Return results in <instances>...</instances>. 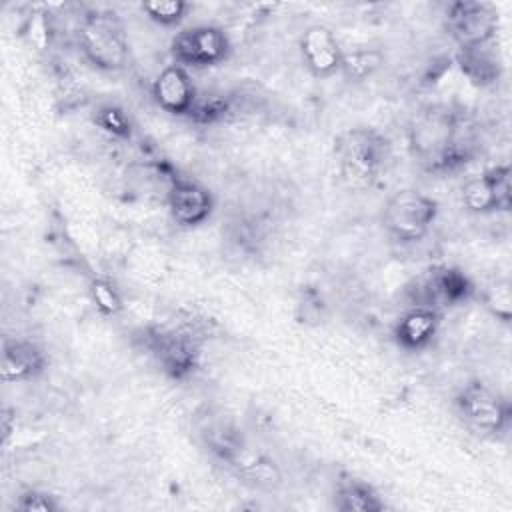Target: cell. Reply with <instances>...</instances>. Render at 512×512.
<instances>
[{
	"mask_svg": "<svg viewBox=\"0 0 512 512\" xmlns=\"http://www.w3.org/2000/svg\"><path fill=\"white\" fill-rule=\"evenodd\" d=\"M410 152L428 174H452L472 158V144L464 136L462 120L434 108L420 114L410 128Z\"/></svg>",
	"mask_w": 512,
	"mask_h": 512,
	"instance_id": "obj_1",
	"label": "cell"
},
{
	"mask_svg": "<svg viewBox=\"0 0 512 512\" xmlns=\"http://www.w3.org/2000/svg\"><path fill=\"white\" fill-rule=\"evenodd\" d=\"M334 154L346 186L366 190L380 178L390 158V142L376 128L354 126L336 138Z\"/></svg>",
	"mask_w": 512,
	"mask_h": 512,
	"instance_id": "obj_2",
	"label": "cell"
},
{
	"mask_svg": "<svg viewBox=\"0 0 512 512\" xmlns=\"http://www.w3.org/2000/svg\"><path fill=\"white\" fill-rule=\"evenodd\" d=\"M78 46L84 58L102 72H118L128 64L130 44L122 18L112 10H88L78 24Z\"/></svg>",
	"mask_w": 512,
	"mask_h": 512,
	"instance_id": "obj_3",
	"label": "cell"
},
{
	"mask_svg": "<svg viewBox=\"0 0 512 512\" xmlns=\"http://www.w3.org/2000/svg\"><path fill=\"white\" fill-rule=\"evenodd\" d=\"M140 340L160 370L176 382L188 380L200 368V340L188 328L150 326L142 330Z\"/></svg>",
	"mask_w": 512,
	"mask_h": 512,
	"instance_id": "obj_4",
	"label": "cell"
},
{
	"mask_svg": "<svg viewBox=\"0 0 512 512\" xmlns=\"http://www.w3.org/2000/svg\"><path fill=\"white\" fill-rule=\"evenodd\" d=\"M438 216V202L416 190L402 188L388 198L382 212V224L388 236L400 244L422 240Z\"/></svg>",
	"mask_w": 512,
	"mask_h": 512,
	"instance_id": "obj_5",
	"label": "cell"
},
{
	"mask_svg": "<svg viewBox=\"0 0 512 512\" xmlns=\"http://www.w3.org/2000/svg\"><path fill=\"white\" fill-rule=\"evenodd\" d=\"M472 280L456 266H432L406 286L410 306H428L434 310L466 304L474 296Z\"/></svg>",
	"mask_w": 512,
	"mask_h": 512,
	"instance_id": "obj_6",
	"label": "cell"
},
{
	"mask_svg": "<svg viewBox=\"0 0 512 512\" xmlns=\"http://www.w3.org/2000/svg\"><path fill=\"white\" fill-rule=\"evenodd\" d=\"M454 406L464 422L484 434H500L508 430L512 420L510 402L480 380L464 384L454 398Z\"/></svg>",
	"mask_w": 512,
	"mask_h": 512,
	"instance_id": "obj_7",
	"label": "cell"
},
{
	"mask_svg": "<svg viewBox=\"0 0 512 512\" xmlns=\"http://www.w3.org/2000/svg\"><path fill=\"white\" fill-rule=\"evenodd\" d=\"M232 42L228 34L214 24H198L180 30L170 42L174 64L188 68H210L228 60Z\"/></svg>",
	"mask_w": 512,
	"mask_h": 512,
	"instance_id": "obj_8",
	"label": "cell"
},
{
	"mask_svg": "<svg viewBox=\"0 0 512 512\" xmlns=\"http://www.w3.org/2000/svg\"><path fill=\"white\" fill-rule=\"evenodd\" d=\"M498 24V10L490 2L458 0L446 10V28L458 50L496 42Z\"/></svg>",
	"mask_w": 512,
	"mask_h": 512,
	"instance_id": "obj_9",
	"label": "cell"
},
{
	"mask_svg": "<svg viewBox=\"0 0 512 512\" xmlns=\"http://www.w3.org/2000/svg\"><path fill=\"white\" fill-rule=\"evenodd\" d=\"M168 212L178 226L194 228L204 224L214 212L212 192L196 180L176 176L164 194Z\"/></svg>",
	"mask_w": 512,
	"mask_h": 512,
	"instance_id": "obj_10",
	"label": "cell"
},
{
	"mask_svg": "<svg viewBox=\"0 0 512 512\" xmlns=\"http://www.w3.org/2000/svg\"><path fill=\"white\" fill-rule=\"evenodd\" d=\"M302 62L306 70L314 78H332L334 74H340L342 66V54L344 48L340 46L336 34L324 26V24H312L308 26L298 42Z\"/></svg>",
	"mask_w": 512,
	"mask_h": 512,
	"instance_id": "obj_11",
	"label": "cell"
},
{
	"mask_svg": "<svg viewBox=\"0 0 512 512\" xmlns=\"http://www.w3.org/2000/svg\"><path fill=\"white\" fill-rule=\"evenodd\" d=\"M48 368L46 350L28 338L4 336L0 376L4 382H30Z\"/></svg>",
	"mask_w": 512,
	"mask_h": 512,
	"instance_id": "obj_12",
	"label": "cell"
},
{
	"mask_svg": "<svg viewBox=\"0 0 512 512\" xmlns=\"http://www.w3.org/2000/svg\"><path fill=\"white\" fill-rule=\"evenodd\" d=\"M198 90L188 74V70L180 64L164 66L154 82H152V98L164 112L172 116H188L192 104L196 102Z\"/></svg>",
	"mask_w": 512,
	"mask_h": 512,
	"instance_id": "obj_13",
	"label": "cell"
},
{
	"mask_svg": "<svg viewBox=\"0 0 512 512\" xmlns=\"http://www.w3.org/2000/svg\"><path fill=\"white\" fill-rule=\"evenodd\" d=\"M440 322V310L428 306H410L394 326V340L408 352L422 350L436 338Z\"/></svg>",
	"mask_w": 512,
	"mask_h": 512,
	"instance_id": "obj_14",
	"label": "cell"
},
{
	"mask_svg": "<svg viewBox=\"0 0 512 512\" xmlns=\"http://www.w3.org/2000/svg\"><path fill=\"white\" fill-rule=\"evenodd\" d=\"M456 62L462 74L476 86H490L502 76V60L496 42L476 48H462L456 54Z\"/></svg>",
	"mask_w": 512,
	"mask_h": 512,
	"instance_id": "obj_15",
	"label": "cell"
},
{
	"mask_svg": "<svg viewBox=\"0 0 512 512\" xmlns=\"http://www.w3.org/2000/svg\"><path fill=\"white\" fill-rule=\"evenodd\" d=\"M334 508L338 512H382L388 504L368 482L348 478L334 492Z\"/></svg>",
	"mask_w": 512,
	"mask_h": 512,
	"instance_id": "obj_16",
	"label": "cell"
},
{
	"mask_svg": "<svg viewBox=\"0 0 512 512\" xmlns=\"http://www.w3.org/2000/svg\"><path fill=\"white\" fill-rule=\"evenodd\" d=\"M232 466L236 468L238 476L262 490H274L280 486L282 482V474L276 466L274 460L266 458V456H246L244 452L232 462Z\"/></svg>",
	"mask_w": 512,
	"mask_h": 512,
	"instance_id": "obj_17",
	"label": "cell"
},
{
	"mask_svg": "<svg viewBox=\"0 0 512 512\" xmlns=\"http://www.w3.org/2000/svg\"><path fill=\"white\" fill-rule=\"evenodd\" d=\"M202 436H204V444L208 446V450L216 458H220L228 464H232L244 452V442H242L240 432L234 426H230L228 422H214V424L206 426Z\"/></svg>",
	"mask_w": 512,
	"mask_h": 512,
	"instance_id": "obj_18",
	"label": "cell"
},
{
	"mask_svg": "<svg viewBox=\"0 0 512 512\" xmlns=\"http://www.w3.org/2000/svg\"><path fill=\"white\" fill-rule=\"evenodd\" d=\"M384 56L376 48H354V50H344L342 54V66L340 74L348 82H364L376 74V70L382 66Z\"/></svg>",
	"mask_w": 512,
	"mask_h": 512,
	"instance_id": "obj_19",
	"label": "cell"
},
{
	"mask_svg": "<svg viewBox=\"0 0 512 512\" xmlns=\"http://www.w3.org/2000/svg\"><path fill=\"white\" fill-rule=\"evenodd\" d=\"M230 108H232V104H230L228 96L214 94V92H208V94L198 92L196 102L192 104L186 118L200 126H212V124L222 122L230 114Z\"/></svg>",
	"mask_w": 512,
	"mask_h": 512,
	"instance_id": "obj_20",
	"label": "cell"
},
{
	"mask_svg": "<svg viewBox=\"0 0 512 512\" xmlns=\"http://www.w3.org/2000/svg\"><path fill=\"white\" fill-rule=\"evenodd\" d=\"M94 124L112 138L130 140L134 134V122L130 114L118 104H100L94 110Z\"/></svg>",
	"mask_w": 512,
	"mask_h": 512,
	"instance_id": "obj_21",
	"label": "cell"
},
{
	"mask_svg": "<svg viewBox=\"0 0 512 512\" xmlns=\"http://www.w3.org/2000/svg\"><path fill=\"white\" fill-rule=\"evenodd\" d=\"M88 294H90V300H92L94 308L104 318H114L124 310L122 294L106 278H92L90 284H88Z\"/></svg>",
	"mask_w": 512,
	"mask_h": 512,
	"instance_id": "obj_22",
	"label": "cell"
},
{
	"mask_svg": "<svg viewBox=\"0 0 512 512\" xmlns=\"http://www.w3.org/2000/svg\"><path fill=\"white\" fill-rule=\"evenodd\" d=\"M462 204L468 212H476V214H488V212H496V202L490 190V184L486 180V176H474L470 178L462 190Z\"/></svg>",
	"mask_w": 512,
	"mask_h": 512,
	"instance_id": "obj_23",
	"label": "cell"
},
{
	"mask_svg": "<svg viewBox=\"0 0 512 512\" xmlns=\"http://www.w3.org/2000/svg\"><path fill=\"white\" fill-rule=\"evenodd\" d=\"M140 8L152 22L160 26H176L188 14L190 4L184 0H146Z\"/></svg>",
	"mask_w": 512,
	"mask_h": 512,
	"instance_id": "obj_24",
	"label": "cell"
},
{
	"mask_svg": "<svg viewBox=\"0 0 512 512\" xmlns=\"http://www.w3.org/2000/svg\"><path fill=\"white\" fill-rule=\"evenodd\" d=\"M494 202L496 212H508L512 206V182H510V166L508 164H496L484 172Z\"/></svg>",
	"mask_w": 512,
	"mask_h": 512,
	"instance_id": "obj_25",
	"label": "cell"
},
{
	"mask_svg": "<svg viewBox=\"0 0 512 512\" xmlns=\"http://www.w3.org/2000/svg\"><path fill=\"white\" fill-rule=\"evenodd\" d=\"M16 508L22 512H56L60 504L56 498L42 490H26L18 496Z\"/></svg>",
	"mask_w": 512,
	"mask_h": 512,
	"instance_id": "obj_26",
	"label": "cell"
},
{
	"mask_svg": "<svg viewBox=\"0 0 512 512\" xmlns=\"http://www.w3.org/2000/svg\"><path fill=\"white\" fill-rule=\"evenodd\" d=\"M488 306L492 308V312L496 314V318H500L502 322L510 320V292L506 286H496V290H492V294L486 298Z\"/></svg>",
	"mask_w": 512,
	"mask_h": 512,
	"instance_id": "obj_27",
	"label": "cell"
}]
</instances>
